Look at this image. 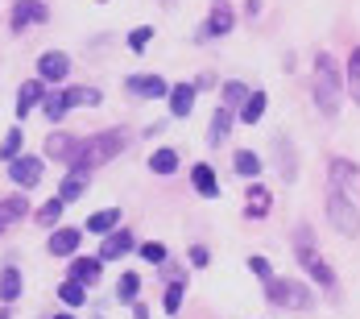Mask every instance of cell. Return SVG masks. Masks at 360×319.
Returning a JSON list of instances; mask_svg holds the SVG:
<instances>
[{
  "instance_id": "29",
  "label": "cell",
  "mask_w": 360,
  "mask_h": 319,
  "mask_svg": "<svg viewBox=\"0 0 360 319\" xmlns=\"http://www.w3.org/2000/svg\"><path fill=\"white\" fill-rule=\"evenodd\" d=\"M149 170L153 175H174L179 170V154L174 149H153L149 154Z\"/></svg>"
},
{
  "instance_id": "35",
  "label": "cell",
  "mask_w": 360,
  "mask_h": 319,
  "mask_svg": "<svg viewBox=\"0 0 360 319\" xmlns=\"http://www.w3.org/2000/svg\"><path fill=\"white\" fill-rule=\"evenodd\" d=\"M182 294H186V282H170V290H166V315H179L182 311Z\"/></svg>"
},
{
  "instance_id": "1",
  "label": "cell",
  "mask_w": 360,
  "mask_h": 319,
  "mask_svg": "<svg viewBox=\"0 0 360 319\" xmlns=\"http://www.w3.org/2000/svg\"><path fill=\"white\" fill-rule=\"evenodd\" d=\"M129 149V133L124 129H108V133H100V137H91V142H83L79 137V149H75L71 158V175H91V170H100L104 162H112L116 154H124Z\"/></svg>"
},
{
  "instance_id": "26",
  "label": "cell",
  "mask_w": 360,
  "mask_h": 319,
  "mask_svg": "<svg viewBox=\"0 0 360 319\" xmlns=\"http://www.w3.org/2000/svg\"><path fill=\"white\" fill-rule=\"evenodd\" d=\"M63 212H67V199H63V195H54V199H46V204H41V208H37V224H41V228H54V224H58V220H63Z\"/></svg>"
},
{
  "instance_id": "40",
  "label": "cell",
  "mask_w": 360,
  "mask_h": 319,
  "mask_svg": "<svg viewBox=\"0 0 360 319\" xmlns=\"http://www.w3.org/2000/svg\"><path fill=\"white\" fill-rule=\"evenodd\" d=\"M249 270L261 278V282H269V278H274V270H269V261H265V257H249Z\"/></svg>"
},
{
  "instance_id": "32",
  "label": "cell",
  "mask_w": 360,
  "mask_h": 319,
  "mask_svg": "<svg viewBox=\"0 0 360 319\" xmlns=\"http://www.w3.org/2000/svg\"><path fill=\"white\" fill-rule=\"evenodd\" d=\"M83 191H87V178H83V175H67V178H63V187H58V195H63L67 204H75Z\"/></svg>"
},
{
  "instance_id": "43",
  "label": "cell",
  "mask_w": 360,
  "mask_h": 319,
  "mask_svg": "<svg viewBox=\"0 0 360 319\" xmlns=\"http://www.w3.org/2000/svg\"><path fill=\"white\" fill-rule=\"evenodd\" d=\"M158 4H162V8H174V4H179V0H158Z\"/></svg>"
},
{
  "instance_id": "27",
  "label": "cell",
  "mask_w": 360,
  "mask_h": 319,
  "mask_svg": "<svg viewBox=\"0 0 360 319\" xmlns=\"http://www.w3.org/2000/svg\"><path fill=\"white\" fill-rule=\"evenodd\" d=\"M63 96H67V108H96L100 100H104L100 87H67Z\"/></svg>"
},
{
  "instance_id": "16",
  "label": "cell",
  "mask_w": 360,
  "mask_h": 319,
  "mask_svg": "<svg viewBox=\"0 0 360 319\" xmlns=\"http://www.w3.org/2000/svg\"><path fill=\"white\" fill-rule=\"evenodd\" d=\"M75 149H79V137H71V133H50L46 137V158H54V162H67L71 166Z\"/></svg>"
},
{
  "instance_id": "18",
  "label": "cell",
  "mask_w": 360,
  "mask_h": 319,
  "mask_svg": "<svg viewBox=\"0 0 360 319\" xmlns=\"http://www.w3.org/2000/svg\"><path fill=\"white\" fill-rule=\"evenodd\" d=\"M191 182H195V191H199L203 199H216L219 195V178L207 162H195V166H191Z\"/></svg>"
},
{
  "instance_id": "2",
  "label": "cell",
  "mask_w": 360,
  "mask_h": 319,
  "mask_svg": "<svg viewBox=\"0 0 360 319\" xmlns=\"http://www.w3.org/2000/svg\"><path fill=\"white\" fill-rule=\"evenodd\" d=\"M344 92V75L335 67L331 54H315V104L323 108V116H335L340 112V96Z\"/></svg>"
},
{
  "instance_id": "36",
  "label": "cell",
  "mask_w": 360,
  "mask_h": 319,
  "mask_svg": "<svg viewBox=\"0 0 360 319\" xmlns=\"http://www.w3.org/2000/svg\"><path fill=\"white\" fill-rule=\"evenodd\" d=\"M137 290H141V278H137V274H124V278H120V286H116V299L133 303V299H137Z\"/></svg>"
},
{
  "instance_id": "12",
  "label": "cell",
  "mask_w": 360,
  "mask_h": 319,
  "mask_svg": "<svg viewBox=\"0 0 360 319\" xmlns=\"http://www.w3.org/2000/svg\"><path fill=\"white\" fill-rule=\"evenodd\" d=\"M269 204H274V195L252 178L249 191H245V215H249V220H265V215H269Z\"/></svg>"
},
{
  "instance_id": "20",
  "label": "cell",
  "mask_w": 360,
  "mask_h": 319,
  "mask_svg": "<svg viewBox=\"0 0 360 319\" xmlns=\"http://www.w3.org/2000/svg\"><path fill=\"white\" fill-rule=\"evenodd\" d=\"M79 237H83L79 228H54L50 241H46V249H50L54 257H71L75 249H79Z\"/></svg>"
},
{
  "instance_id": "10",
  "label": "cell",
  "mask_w": 360,
  "mask_h": 319,
  "mask_svg": "<svg viewBox=\"0 0 360 319\" xmlns=\"http://www.w3.org/2000/svg\"><path fill=\"white\" fill-rule=\"evenodd\" d=\"M129 92L141 96V100H162V96H170V83L162 75H133L129 79Z\"/></svg>"
},
{
  "instance_id": "28",
  "label": "cell",
  "mask_w": 360,
  "mask_h": 319,
  "mask_svg": "<svg viewBox=\"0 0 360 319\" xmlns=\"http://www.w3.org/2000/svg\"><path fill=\"white\" fill-rule=\"evenodd\" d=\"M116 224H120V208H104V212L87 215V232H100V237H108Z\"/></svg>"
},
{
  "instance_id": "25",
  "label": "cell",
  "mask_w": 360,
  "mask_h": 319,
  "mask_svg": "<svg viewBox=\"0 0 360 319\" xmlns=\"http://www.w3.org/2000/svg\"><path fill=\"white\" fill-rule=\"evenodd\" d=\"M37 108L46 112V120H50V125H58V120H63V116L71 112V108H67V96H63V92H46Z\"/></svg>"
},
{
  "instance_id": "46",
  "label": "cell",
  "mask_w": 360,
  "mask_h": 319,
  "mask_svg": "<svg viewBox=\"0 0 360 319\" xmlns=\"http://www.w3.org/2000/svg\"><path fill=\"white\" fill-rule=\"evenodd\" d=\"M100 4H104V0H100Z\"/></svg>"
},
{
  "instance_id": "42",
  "label": "cell",
  "mask_w": 360,
  "mask_h": 319,
  "mask_svg": "<svg viewBox=\"0 0 360 319\" xmlns=\"http://www.w3.org/2000/svg\"><path fill=\"white\" fill-rule=\"evenodd\" d=\"M133 315H137V319H149V307H145V303H133Z\"/></svg>"
},
{
  "instance_id": "4",
  "label": "cell",
  "mask_w": 360,
  "mask_h": 319,
  "mask_svg": "<svg viewBox=\"0 0 360 319\" xmlns=\"http://www.w3.org/2000/svg\"><path fill=\"white\" fill-rule=\"evenodd\" d=\"M265 294H269L278 307H290V311H307V307L315 303V294L302 282H294V278H269V282H265Z\"/></svg>"
},
{
  "instance_id": "11",
  "label": "cell",
  "mask_w": 360,
  "mask_h": 319,
  "mask_svg": "<svg viewBox=\"0 0 360 319\" xmlns=\"http://www.w3.org/2000/svg\"><path fill=\"white\" fill-rule=\"evenodd\" d=\"M30 215V204H25V191L21 195H8V199H0V237L13 228V224H21Z\"/></svg>"
},
{
  "instance_id": "31",
  "label": "cell",
  "mask_w": 360,
  "mask_h": 319,
  "mask_svg": "<svg viewBox=\"0 0 360 319\" xmlns=\"http://www.w3.org/2000/svg\"><path fill=\"white\" fill-rule=\"evenodd\" d=\"M58 299H63L67 307H83V303H87V286L75 282V278H67V282L58 286Z\"/></svg>"
},
{
  "instance_id": "3",
  "label": "cell",
  "mask_w": 360,
  "mask_h": 319,
  "mask_svg": "<svg viewBox=\"0 0 360 319\" xmlns=\"http://www.w3.org/2000/svg\"><path fill=\"white\" fill-rule=\"evenodd\" d=\"M327 220H331V228L340 237H348V241L360 237V212H356V204H352L348 191H335V187L327 191Z\"/></svg>"
},
{
  "instance_id": "38",
  "label": "cell",
  "mask_w": 360,
  "mask_h": 319,
  "mask_svg": "<svg viewBox=\"0 0 360 319\" xmlns=\"http://www.w3.org/2000/svg\"><path fill=\"white\" fill-rule=\"evenodd\" d=\"M137 249H141L145 261H153V265H158V261H166V245H158V241H145V245H137Z\"/></svg>"
},
{
  "instance_id": "37",
  "label": "cell",
  "mask_w": 360,
  "mask_h": 319,
  "mask_svg": "<svg viewBox=\"0 0 360 319\" xmlns=\"http://www.w3.org/2000/svg\"><path fill=\"white\" fill-rule=\"evenodd\" d=\"M21 142H25V133L13 129V133L4 137V145H0V154H4V158H17V154H21Z\"/></svg>"
},
{
  "instance_id": "6",
  "label": "cell",
  "mask_w": 360,
  "mask_h": 319,
  "mask_svg": "<svg viewBox=\"0 0 360 319\" xmlns=\"http://www.w3.org/2000/svg\"><path fill=\"white\" fill-rule=\"evenodd\" d=\"M41 21H50V8H46V0H13V34H25L30 25H41Z\"/></svg>"
},
{
  "instance_id": "22",
  "label": "cell",
  "mask_w": 360,
  "mask_h": 319,
  "mask_svg": "<svg viewBox=\"0 0 360 319\" xmlns=\"http://www.w3.org/2000/svg\"><path fill=\"white\" fill-rule=\"evenodd\" d=\"M21 290H25V278H21V270H0V303H17L21 299Z\"/></svg>"
},
{
  "instance_id": "14",
  "label": "cell",
  "mask_w": 360,
  "mask_h": 319,
  "mask_svg": "<svg viewBox=\"0 0 360 319\" xmlns=\"http://www.w3.org/2000/svg\"><path fill=\"white\" fill-rule=\"evenodd\" d=\"M133 249H137L133 232H124V228H120V232H108V241L100 245V261H120V257L133 253Z\"/></svg>"
},
{
  "instance_id": "33",
  "label": "cell",
  "mask_w": 360,
  "mask_h": 319,
  "mask_svg": "<svg viewBox=\"0 0 360 319\" xmlns=\"http://www.w3.org/2000/svg\"><path fill=\"white\" fill-rule=\"evenodd\" d=\"M149 42H153V25H137V30L129 34V50H133V54H145Z\"/></svg>"
},
{
  "instance_id": "45",
  "label": "cell",
  "mask_w": 360,
  "mask_h": 319,
  "mask_svg": "<svg viewBox=\"0 0 360 319\" xmlns=\"http://www.w3.org/2000/svg\"><path fill=\"white\" fill-rule=\"evenodd\" d=\"M54 319H75V315H67V311H63V315H54Z\"/></svg>"
},
{
  "instance_id": "8",
  "label": "cell",
  "mask_w": 360,
  "mask_h": 319,
  "mask_svg": "<svg viewBox=\"0 0 360 319\" xmlns=\"http://www.w3.org/2000/svg\"><path fill=\"white\" fill-rule=\"evenodd\" d=\"M71 75V58L63 54V50H46L41 58H37V79L41 83H63Z\"/></svg>"
},
{
  "instance_id": "15",
  "label": "cell",
  "mask_w": 360,
  "mask_h": 319,
  "mask_svg": "<svg viewBox=\"0 0 360 319\" xmlns=\"http://www.w3.org/2000/svg\"><path fill=\"white\" fill-rule=\"evenodd\" d=\"M356 182H360L356 162H348V158H335V162H331V187H335V191H348V195H352Z\"/></svg>"
},
{
  "instance_id": "41",
  "label": "cell",
  "mask_w": 360,
  "mask_h": 319,
  "mask_svg": "<svg viewBox=\"0 0 360 319\" xmlns=\"http://www.w3.org/2000/svg\"><path fill=\"white\" fill-rule=\"evenodd\" d=\"M191 265H207V249H203V245L191 249Z\"/></svg>"
},
{
  "instance_id": "9",
  "label": "cell",
  "mask_w": 360,
  "mask_h": 319,
  "mask_svg": "<svg viewBox=\"0 0 360 319\" xmlns=\"http://www.w3.org/2000/svg\"><path fill=\"white\" fill-rule=\"evenodd\" d=\"M236 25V13L228 0H212V13H207V25H203V37H228Z\"/></svg>"
},
{
  "instance_id": "34",
  "label": "cell",
  "mask_w": 360,
  "mask_h": 319,
  "mask_svg": "<svg viewBox=\"0 0 360 319\" xmlns=\"http://www.w3.org/2000/svg\"><path fill=\"white\" fill-rule=\"evenodd\" d=\"M245 96H249V87H245V83H236V79H232V83H224V104H228V108H240V104H245Z\"/></svg>"
},
{
  "instance_id": "39",
  "label": "cell",
  "mask_w": 360,
  "mask_h": 319,
  "mask_svg": "<svg viewBox=\"0 0 360 319\" xmlns=\"http://www.w3.org/2000/svg\"><path fill=\"white\" fill-rule=\"evenodd\" d=\"M278 158H282V170H286V178H294V154H290L286 137H278Z\"/></svg>"
},
{
  "instance_id": "19",
  "label": "cell",
  "mask_w": 360,
  "mask_h": 319,
  "mask_svg": "<svg viewBox=\"0 0 360 319\" xmlns=\"http://www.w3.org/2000/svg\"><path fill=\"white\" fill-rule=\"evenodd\" d=\"M100 274H104V261L100 257H75L71 261V278L83 286H96L100 282Z\"/></svg>"
},
{
  "instance_id": "17",
  "label": "cell",
  "mask_w": 360,
  "mask_h": 319,
  "mask_svg": "<svg viewBox=\"0 0 360 319\" xmlns=\"http://www.w3.org/2000/svg\"><path fill=\"white\" fill-rule=\"evenodd\" d=\"M195 92H199V87H195V83H174V87H170V96H166V100H170V116H191V108H195Z\"/></svg>"
},
{
  "instance_id": "5",
  "label": "cell",
  "mask_w": 360,
  "mask_h": 319,
  "mask_svg": "<svg viewBox=\"0 0 360 319\" xmlns=\"http://www.w3.org/2000/svg\"><path fill=\"white\" fill-rule=\"evenodd\" d=\"M298 261L307 265V274L323 286V290H335V274H331V265H327L323 257L315 253V245H311V228H298Z\"/></svg>"
},
{
  "instance_id": "23",
  "label": "cell",
  "mask_w": 360,
  "mask_h": 319,
  "mask_svg": "<svg viewBox=\"0 0 360 319\" xmlns=\"http://www.w3.org/2000/svg\"><path fill=\"white\" fill-rule=\"evenodd\" d=\"M265 104H269V96H265V92H249V96H245V104H240V112H236V116H240L245 125H257V120L265 116Z\"/></svg>"
},
{
  "instance_id": "24",
  "label": "cell",
  "mask_w": 360,
  "mask_h": 319,
  "mask_svg": "<svg viewBox=\"0 0 360 319\" xmlns=\"http://www.w3.org/2000/svg\"><path fill=\"white\" fill-rule=\"evenodd\" d=\"M232 166H236V175L245 178V182H252V178L261 175V158H257L252 149H236V154H232Z\"/></svg>"
},
{
  "instance_id": "44",
  "label": "cell",
  "mask_w": 360,
  "mask_h": 319,
  "mask_svg": "<svg viewBox=\"0 0 360 319\" xmlns=\"http://www.w3.org/2000/svg\"><path fill=\"white\" fill-rule=\"evenodd\" d=\"M0 319H13V315H8V303H4V307H0Z\"/></svg>"
},
{
  "instance_id": "7",
  "label": "cell",
  "mask_w": 360,
  "mask_h": 319,
  "mask_svg": "<svg viewBox=\"0 0 360 319\" xmlns=\"http://www.w3.org/2000/svg\"><path fill=\"white\" fill-rule=\"evenodd\" d=\"M8 178L21 187V191H30L41 182V158H30V154H17V158H8Z\"/></svg>"
},
{
  "instance_id": "30",
  "label": "cell",
  "mask_w": 360,
  "mask_h": 319,
  "mask_svg": "<svg viewBox=\"0 0 360 319\" xmlns=\"http://www.w3.org/2000/svg\"><path fill=\"white\" fill-rule=\"evenodd\" d=\"M344 87L352 92V100L360 104V46H352V54H348V75H344Z\"/></svg>"
},
{
  "instance_id": "21",
  "label": "cell",
  "mask_w": 360,
  "mask_h": 319,
  "mask_svg": "<svg viewBox=\"0 0 360 319\" xmlns=\"http://www.w3.org/2000/svg\"><path fill=\"white\" fill-rule=\"evenodd\" d=\"M41 96H46V87H41V79H30V83H21V92H17V116L25 120L37 104H41Z\"/></svg>"
},
{
  "instance_id": "13",
  "label": "cell",
  "mask_w": 360,
  "mask_h": 319,
  "mask_svg": "<svg viewBox=\"0 0 360 319\" xmlns=\"http://www.w3.org/2000/svg\"><path fill=\"white\" fill-rule=\"evenodd\" d=\"M232 120H236V108L219 104L216 116H212V125H207V145H224V142H228V133H232Z\"/></svg>"
}]
</instances>
